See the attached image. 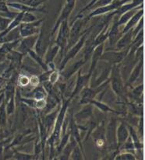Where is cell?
I'll return each instance as SVG.
<instances>
[{"mask_svg": "<svg viewBox=\"0 0 145 160\" xmlns=\"http://www.w3.org/2000/svg\"><path fill=\"white\" fill-rule=\"evenodd\" d=\"M51 71H52V70L45 71L44 72L41 73L40 76H38V77H39L40 82L42 83V82H44L48 81V77H49V75H50V72H51Z\"/></svg>", "mask_w": 145, "mask_h": 160, "instance_id": "7bdbcfd3", "label": "cell"}, {"mask_svg": "<svg viewBox=\"0 0 145 160\" xmlns=\"http://www.w3.org/2000/svg\"><path fill=\"white\" fill-rule=\"evenodd\" d=\"M127 127L129 129V133H130V138H131L132 142H133V145H134L135 151L141 152V150L144 148V145H143V142L141 141V138L138 136L137 130L131 125L130 124L126 122Z\"/></svg>", "mask_w": 145, "mask_h": 160, "instance_id": "44dd1931", "label": "cell"}, {"mask_svg": "<svg viewBox=\"0 0 145 160\" xmlns=\"http://www.w3.org/2000/svg\"><path fill=\"white\" fill-rule=\"evenodd\" d=\"M94 108L93 105L91 103H87L84 104V107L77 112L76 113H73V119L75 122L77 124H83V122H86L90 120V118L92 117L93 113H94Z\"/></svg>", "mask_w": 145, "mask_h": 160, "instance_id": "30bf717a", "label": "cell"}, {"mask_svg": "<svg viewBox=\"0 0 145 160\" xmlns=\"http://www.w3.org/2000/svg\"><path fill=\"white\" fill-rule=\"evenodd\" d=\"M86 22L87 21L85 20V19L83 18V14H77L76 18L71 22V23H70L71 28H70V36H69L68 43H67L66 52L70 47H72L78 41L80 36L83 34L82 28H83V25L86 23Z\"/></svg>", "mask_w": 145, "mask_h": 160, "instance_id": "3957f363", "label": "cell"}, {"mask_svg": "<svg viewBox=\"0 0 145 160\" xmlns=\"http://www.w3.org/2000/svg\"><path fill=\"white\" fill-rule=\"evenodd\" d=\"M114 0H97L94 5L92 6L91 9H94L98 7H101V6H107V5L110 4L113 2Z\"/></svg>", "mask_w": 145, "mask_h": 160, "instance_id": "b9f144b4", "label": "cell"}, {"mask_svg": "<svg viewBox=\"0 0 145 160\" xmlns=\"http://www.w3.org/2000/svg\"><path fill=\"white\" fill-rule=\"evenodd\" d=\"M6 103H7V104H6V109L8 116L13 114L16 109V94L12 96L9 98V100L7 102H6Z\"/></svg>", "mask_w": 145, "mask_h": 160, "instance_id": "d6a6232c", "label": "cell"}, {"mask_svg": "<svg viewBox=\"0 0 145 160\" xmlns=\"http://www.w3.org/2000/svg\"><path fill=\"white\" fill-rule=\"evenodd\" d=\"M60 72L59 69H54L52 71H51L49 75V77H48V82L51 83V85L55 86L56 83L59 82V78H60Z\"/></svg>", "mask_w": 145, "mask_h": 160, "instance_id": "d590c367", "label": "cell"}, {"mask_svg": "<svg viewBox=\"0 0 145 160\" xmlns=\"http://www.w3.org/2000/svg\"><path fill=\"white\" fill-rule=\"evenodd\" d=\"M7 3V6L9 7L13 8L19 10V12H44V13H48V11L45 9L43 7H32V6H27V5L23 4V3L17 2H9Z\"/></svg>", "mask_w": 145, "mask_h": 160, "instance_id": "5bb4252c", "label": "cell"}, {"mask_svg": "<svg viewBox=\"0 0 145 160\" xmlns=\"http://www.w3.org/2000/svg\"><path fill=\"white\" fill-rule=\"evenodd\" d=\"M20 39L17 40V41H10V42H5L2 43V46L0 47V53L6 54L9 52L13 50H15L17 46L18 45L19 41Z\"/></svg>", "mask_w": 145, "mask_h": 160, "instance_id": "f1b7e54d", "label": "cell"}, {"mask_svg": "<svg viewBox=\"0 0 145 160\" xmlns=\"http://www.w3.org/2000/svg\"><path fill=\"white\" fill-rule=\"evenodd\" d=\"M26 94H30V95H27L25 97H30V98H34L35 100L46 99L48 96V92H46L42 85H38V86L34 88V89H32L30 92H27Z\"/></svg>", "mask_w": 145, "mask_h": 160, "instance_id": "d4e9b609", "label": "cell"}, {"mask_svg": "<svg viewBox=\"0 0 145 160\" xmlns=\"http://www.w3.org/2000/svg\"><path fill=\"white\" fill-rule=\"evenodd\" d=\"M111 22H112V20L108 22L107 23H105L104 26L100 29L98 33L94 37V39H93V44H94V47L98 45V44H103V43H105V41L106 40H108Z\"/></svg>", "mask_w": 145, "mask_h": 160, "instance_id": "e0dca14e", "label": "cell"}, {"mask_svg": "<svg viewBox=\"0 0 145 160\" xmlns=\"http://www.w3.org/2000/svg\"><path fill=\"white\" fill-rule=\"evenodd\" d=\"M11 19L6 18L0 16V32H3L6 27H8L9 23L11 22Z\"/></svg>", "mask_w": 145, "mask_h": 160, "instance_id": "ab89813d", "label": "cell"}, {"mask_svg": "<svg viewBox=\"0 0 145 160\" xmlns=\"http://www.w3.org/2000/svg\"><path fill=\"white\" fill-rule=\"evenodd\" d=\"M117 120L115 118H111L107 125H105V141L106 148L114 155L118 152L116 140Z\"/></svg>", "mask_w": 145, "mask_h": 160, "instance_id": "277c9868", "label": "cell"}, {"mask_svg": "<svg viewBox=\"0 0 145 160\" xmlns=\"http://www.w3.org/2000/svg\"><path fill=\"white\" fill-rule=\"evenodd\" d=\"M109 83H111V87L112 91L118 100H122L125 94V86L123 84L120 68L118 65H112L111 68L110 76H109Z\"/></svg>", "mask_w": 145, "mask_h": 160, "instance_id": "7a4b0ae2", "label": "cell"}, {"mask_svg": "<svg viewBox=\"0 0 145 160\" xmlns=\"http://www.w3.org/2000/svg\"><path fill=\"white\" fill-rule=\"evenodd\" d=\"M88 62V60H86L85 58H82L81 60L78 61V62H75V63L72 64V65H70V68L68 69L62 70V72H60V74H62V76L64 78L65 80H68L70 79L71 76H73L76 72H77L80 68H82L83 65H85V63Z\"/></svg>", "mask_w": 145, "mask_h": 160, "instance_id": "ac0fdd59", "label": "cell"}, {"mask_svg": "<svg viewBox=\"0 0 145 160\" xmlns=\"http://www.w3.org/2000/svg\"><path fill=\"white\" fill-rule=\"evenodd\" d=\"M104 48H105V44H98L94 47V48L93 49V52L91 53V66H90L89 68V72H88L91 73V74L93 75V72H94V69H95L97 64L98 62H99L100 58H101V54H102L103 52H104Z\"/></svg>", "mask_w": 145, "mask_h": 160, "instance_id": "2e32d148", "label": "cell"}, {"mask_svg": "<svg viewBox=\"0 0 145 160\" xmlns=\"http://www.w3.org/2000/svg\"><path fill=\"white\" fill-rule=\"evenodd\" d=\"M5 55H6V54L0 53V62H1V61H3V59L5 58Z\"/></svg>", "mask_w": 145, "mask_h": 160, "instance_id": "bcb514c9", "label": "cell"}, {"mask_svg": "<svg viewBox=\"0 0 145 160\" xmlns=\"http://www.w3.org/2000/svg\"><path fill=\"white\" fill-rule=\"evenodd\" d=\"M76 2H77V0H66V2L64 4L63 7H62V10H61L60 14H59V17H58L57 20H56V23H55L54 27H53L52 30H51V34H50L51 38L56 33L60 23L63 22L64 20H69L70 14L72 13V10L75 8Z\"/></svg>", "mask_w": 145, "mask_h": 160, "instance_id": "52a82bcc", "label": "cell"}, {"mask_svg": "<svg viewBox=\"0 0 145 160\" xmlns=\"http://www.w3.org/2000/svg\"><path fill=\"white\" fill-rule=\"evenodd\" d=\"M143 66H144V56L141 57V58L136 62L134 67H133V69H132V72L131 73H130L128 79V84L130 85V86H131L133 83H134L135 82H136V80L138 79V77H139L140 75H141Z\"/></svg>", "mask_w": 145, "mask_h": 160, "instance_id": "ffe728a7", "label": "cell"}, {"mask_svg": "<svg viewBox=\"0 0 145 160\" xmlns=\"http://www.w3.org/2000/svg\"><path fill=\"white\" fill-rule=\"evenodd\" d=\"M73 159V160H80V159H86L84 155L82 152L81 149L80 148L78 145H76L72 150L71 153L70 155V159Z\"/></svg>", "mask_w": 145, "mask_h": 160, "instance_id": "4dcf8cb0", "label": "cell"}, {"mask_svg": "<svg viewBox=\"0 0 145 160\" xmlns=\"http://www.w3.org/2000/svg\"><path fill=\"white\" fill-rule=\"evenodd\" d=\"M92 77V74L88 72V74L82 75L81 68L77 71V81H76V85L73 87V89L70 93V97H68L70 100H72V98L78 95L80 92V91L87 86H89V83L91 82V79Z\"/></svg>", "mask_w": 145, "mask_h": 160, "instance_id": "9c48e42d", "label": "cell"}, {"mask_svg": "<svg viewBox=\"0 0 145 160\" xmlns=\"http://www.w3.org/2000/svg\"><path fill=\"white\" fill-rule=\"evenodd\" d=\"M143 17H144V8L141 7L133 14V17H132L131 18L128 20V22L126 23L125 27H124V28L122 29V30L121 31V33L122 34V33H126V32H127L128 30L133 29V27L137 24L138 22L140 21V20H141Z\"/></svg>", "mask_w": 145, "mask_h": 160, "instance_id": "d6986e66", "label": "cell"}, {"mask_svg": "<svg viewBox=\"0 0 145 160\" xmlns=\"http://www.w3.org/2000/svg\"><path fill=\"white\" fill-rule=\"evenodd\" d=\"M134 38L133 33V29L128 30L126 33H122L115 44V49L116 50H122V49L127 48L130 46Z\"/></svg>", "mask_w": 145, "mask_h": 160, "instance_id": "9a60e30c", "label": "cell"}, {"mask_svg": "<svg viewBox=\"0 0 145 160\" xmlns=\"http://www.w3.org/2000/svg\"><path fill=\"white\" fill-rule=\"evenodd\" d=\"M69 36H70V27L68 24V20H64L60 23L58 28L57 37L55 41V44H56L59 47V52H60L62 58L65 54Z\"/></svg>", "mask_w": 145, "mask_h": 160, "instance_id": "5b68a950", "label": "cell"}, {"mask_svg": "<svg viewBox=\"0 0 145 160\" xmlns=\"http://www.w3.org/2000/svg\"><path fill=\"white\" fill-rule=\"evenodd\" d=\"M118 16L115 15L112 18V22H111L110 29H109V37H108V40H109V45L111 47H113L115 45L116 42L122 35L121 31L120 30V26L117 23V20H118Z\"/></svg>", "mask_w": 145, "mask_h": 160, "instance_id": "7c38bea8", "label": "cell"}, {"mask_svg": "<svg viewBox=\"0 0 145 160\" xmlns=\"http://www.w3.org/2000/svg\"><path fill=\"white\" fill-rule=\"evenodd\" d=\"M27 54L30 56V58L33 59V60L35 61L37 64H38V66H39L40 68L43 70V71L45 72V71H48V70H50L49 68H48V66L47 64H46V62H45L43 58L41 57V56H40L39 54H37L36 52L33 50V49L28 51Z\"/></svg>", "mask_w": 145, "mask_h": 160, "instance_id": "484cf974", "label": "cell"}, {"mask_svg": "<svg viewBox=\"0 0 145 160\" xmlns=\"http://www.w3.org/2000/svg\"><path fill=\"white\" fill-rule=\"evenodd\" d=\"M13 159L19 160H31L36 159V157L34 154H27V153L21 152H14Z\"/></svg>", "mask_w": 145, "mask_h": 160, "instance_id": "e575fe53", "label": "cell"}, {"mask_svg": "<svg viewBox=\"0 0 145 160\" xmlns=\"http://www.w3.org/2000/svg\"><path fill=\"white\" fill-rule=\"evenodd\" d=\"M29 79H30V77L27 74L21 73V74H19L17 76L16 83L19 88H24L29 85Z\"/></svg>", "mask_w": 145, "mask_h": 160, "instance_id": "836d02e7", "label": "cell"}, {"mask_svg": "<svg viewBox=\"0 0 145 160\" xmlns=\"http://www.w3.org/2000/svg\"><path fill=\"white\" fill-rule=\"evenodd\" d=\"M43 23V19L39 20L31 23H21L19 26V31L21 38L31 36V35L38 34L41 30V24Z\"/></svg>", "mask_w": 145, "mask_h": 160, "instance_id": "ba28073f", "label": "cell"}, {"mask_svg": "<svg viewBox=\"0 0 145 160\" xmlns=\"http://www.w3.org/2000/svg\"><path fill=\"white\" fill-rule=\"evenodd\" d=\"M115 160H136L135 154L126 151H119L114 157Z\"/></svg>", "mask_w": 145, "mask_h": 160, "instance_id": "f546056e", "label": "cell"}, {"mask_svg": "<svg viewBox=\"0 0 145 160\" xmlns=\"http://www.w3.org/2000/svg\"><path fill=\"white\" fill-rule=\"evenodd\" d=\"M92 27H89L87 30H85L83 32V34L80 36V38H79L78 41L72 46L70 47L68 50L66 52L65 54L63 55L62 58V62H61L60 65H59V72H62L64 68L67 67V63L70 62V60L73 59L78 54L79 52L81 51V49L84 47V44L86 42L87 38H88V34L90 33L91 30H92Z\"/></svg>", "mask_w": 145, "mask_h": 160, "instance_id": "6da1fadb", "label": "cell"}, {"mask_svg": "<svg viewBox=\"0 0 145 160\" xmlns=\"http://www.w3.org/2000/svg\"><path fill=\"white\" fill-rule=\"evenodd\" d=\"M6 58L10 62V65L14 68H20V66L22 65V60H23V57L24 54L17 52L16 50H13L11 52H9V53L6 54Z\"/></svg>", "mask_w": 145, "mask_h": 160, "instance_id": "7402d4cb", "label": "cell"}, {"mask_svg": "<svg viewBox=\"0 0 145 160\" xmlns=\"http://www.w3.org/2000/svg\"><path fill=\"white\" fill-rule=\"evenodd\" d=\"M7 113L6 109V102L4 101L0 105V127H6L7 122Z\"/></svg>", "mask_w": 145, "mask_h": 160, "instance_id": "1f68e13d", "label": "cell"}, {"mask_svg": "<svg viewBox=\"0 0 145 160\" xmlns=\"http://www.w3.org/2000/svg\"><path fill=\"white\" fill-rule=\"evenodd\" d=\"M59 52V47L56 44H52V45L49 46L47 49H46V52L43 55V59H44L46 64H49L54 62L55 58H56V55Z\"/></svg>", "mask_w": 145, "mask_h": 160, "instance_id": "603a6c76", "label": "cell"}, {"mask_svg": "<svg viewBox=\"0 0 145 160\" xmlns=\"http://www.w3.org/2000/svg\"><path fill=\"white\" fill-rule=\"evenodd\" d=\"M144 88V84H141V85H139V86H136L135 88H133V89L131 90L132 96H133V97H134L136 100H137V99L139 100V99L141 98L143 95Z\"/></svg>", "mask_w": 145, "mask_h": 160, "instance_id": "74e56055", "label": "cell"}, {"mask_svg": "<svg viewBox=\"0 0 145 160\" xmlns=\"http://www.w3.org/2000/svg\"><path fill=\"white\" fill-rule=\"evenodd\" d=\"M137 134L141 139L143 138L144 136V118L143 116H141L139 121L137 122Z\"/></svg>", "mask_w": 145, "mask_h": 160, "instance_id": "f35d334b", "label": "cell"}, {"mask_svg": "<svg viewBox=\"0 0 145 160\" xmlns=\"http://www.w3.org/2000/svg\"><path fill=\"white\" fill-rule=\"evenodd\" d=\"M38 37V34H35L31 35V36L26 37V38H21L15 50L23 54H27L28 51L31 50L35 48Z\"/></svg>", "mask_w": 145, "mask_h": 160, "instance_id": "8fae6325", "label": "cell"}, {"mask_svg": "<svg viewBox=\"0 0 145 160\" xmlns=\"http://www.w3.org/2000/svg\"><path fill=\"white\" fill-rule=\"evenodd\" d=\"M143 6H144V5H142V6H138V7H137V8H134V9H130V10H129V11H127V12H124V13L121 14L120 17H118V20H117V23H118L119 26L120 27V26H122V25H125L126 23L128 22V20H130L132 17H133V14H134L135 12H136L137 11L140 9V8L143 7Z\"/></svg>", "mask_w": 145, "mask_h": 160, "instance_id": "4316f807", "label": "cell"}, {"mask_svg": "<svg viewBox=\"0 0 145 160\" xmlns=\"http://www.w3.org/2000/svg\"><path fill=\"white\" fill-rule=\"evenodd\" d=\"M38 18L31 12H24L23 17H22V23H31L38 20Z\"/></svg>", "mask_w": 145, "mask_h": 160, "instance_id": "8d00e7d4", "label": "cell"}, {"mask_svg": "<svg viewBox=\"0 0 145 160\" xmlns=\"http://www.w3.org/2000/svg\"><path fill=\"white\" fill-rule=\"evenodd\" d=\"M91 105H93L94 107H96L98 110L101 112V113H116V114H120V112L117 111V110H114L113 108H112L110 106H109L106 103L101 102L100 100H96L95 98L93 99L92 100L90 101V103Z\"/></svg>", "mask_w": 145, "mask_h": 160, "instance_id": "cb8c5ba5", "label": "cell"}, {"mask_svg": "<svg viewBox=\"0 0 145 160\" xmlns=\"http://www.w3.org/2000/svg\"><path fill=\"white\" fill-rule=\"evenodd\" d=\"M129 137H130V133H129V129L127 127L126 122L124 121H121L120 124L116 127V140L118 151L120 147L128 139Z\"/></svg>", "mask_w": 145, "mask_h": 160, "instance_id": "4fadbf2b", "label": "cell"}, {"mask_svg": "<svg viewBox=\"0 0 145 160\" xmlns=\"http://www.w3.org/2000/svg\"><path fill=\"white\" fill-rule=\"evenodd\" d=\"M130 51V47L122 50L106 51L103 52L99 61H105L110 65H119L124 61Z\"/></svg>", "mask_w": 145, "mask_h": 160, "instance_id": "8992f818", "label": "cell"}, {"mask_svg": "<svg viewBox=\"0 0 145 160\" xmlns=\"http://www.w3.org/2000/svg\"><path fill=\"white\" fill-rule=\"evenodd\" d=\"M40 84H41V82H40L38 76H37V75H31V76H30V79H29V85H30L31 87L35 88Z\"/></svg>", "mask_w": 145, "mask_h": 160, "instance_id": "60d3db41", "label": "cell"}, {"mask_svg": "<svg viewBox=\"0 0 145 160\" xmlns=\"http://www.w3.org/2000/svg\"><path fill=\"white\" fill-rule=\"evenodd\" d=\"M4 99H5L4 92H1V93H0V105H1L2 103L4 101Z\"/></svg>", "mask_w": 145, "mask_h": 160, "instance_id": "f6af8a7d", "label": "cell"}, {"mask_svg": "<svg viewBox=\"0 0 145 160\" xmlns=\"http://www.w3.org/2000/svg\"><path fill=\"white\" fill-rule=\"evenodd\" d=\"M0 12H9V9H8L7 3H6V1H2V0H0Z\"/></svg>", "mask_w": 145, "mask_h": 160, "instance_id": "ee69618b", "label": "cell"}, {"mask_svg": "<svg viewBox=\"0 0 145 160\" xmlns=\"http://www.w3.org/2000/svg\"><path fill=\"white\" fill-rule=\"evenodd\" d=\"M43 27H41L39 33H38V39H37L36 43L35 45V52L37 54H39L40 56L43 58L44 55V41H43Z\"/></svg>", "mask_w": 145, "mask_h": 160, "instance_id": "83f0119b", "label": "cell"}]
</instances>
